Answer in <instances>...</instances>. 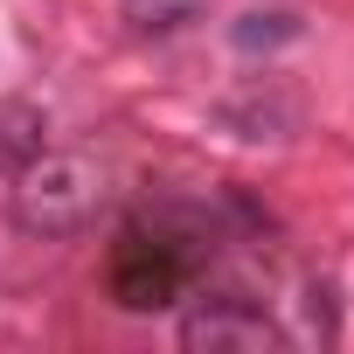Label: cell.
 Segmentation results:
<instances>
[{
  "mask_svg": "<svg viewBox=\"0 0 354 354\" xmlns=\"http://www.w3.org/2000/svg\"><path fill=\"white\" fill-rule=\"evenodd\" d=\"M104 167L84 160V153H35L28 167L8 174V216L28 230V236H77L97 223L104 209Z\"/></svg>",
  "mask_w": 354,
  "mask_h": 354,
  "instance_id": "6da1fadb",
  "label": "cell"
},
{
  "mask_svg": "<svg viewBox=\"0 0 354 354\" xmlns=\"http://www.w3.org/2000/svg\"><path fill=\"white\" fill-rule=\"evenodd\" d=\"M188 271H195V250H188L181 236L132 230V236L111 250V299H118L125 313H160V306L181 299Z\"/></svg>",
  "mask_w": 354,
  "mask_h": 354,
  "instance_id": "7a4b0ae2",
  "label": "cell"
},
{
  "mask_svg": "<svg viewBox=\"0 0 354 354\" xmlns=\"http://www.w3.org/2000/svg\"><path fill=\"white\" fill-rule=\"evenodd\" d=\"M181 347L188 354H202V347L209 354H264V347H285V333L264 319V306H250L236 292H216L181 319Z\"/></svg>",
  "mask_w": 354,
  "mask_h": 354,
  "instance_id": "3957f363",
  "label": "cell"
},
{
  "mask_svg": "<svg viewBox=\"0 0 354 354\" xmlns=\"http://www.w3.org/2000/svg\"><path fill=\"white\" fill-rule=\"evenodd\" d=\"M236 139H285L292 132V118H299V104L278 91V84H257V91H243V97H230L223 111H216Z\"/></svg>",
  "mask_w": 354,
  "mask_h": 354,
  "instance_id": "277c9868",
  "label": "cell"
},
{
  "mask_svg": "<svg viewBox=\"0 0 354 354\" xmlns=\"http://www.w3.org/2000/svg\"><path fill=\"white\" fill-rule=\"evenodd\" d=\"M42 139H49V125H42V111H35V104L0 97V181H8L15 167H28V160L42 153Z\"/></svg>",
  "mask_w": 354,
  "mask_h": 354,
  "instance_id": "5b68a950",
  "label": "cell"
},
{
  "mask_svg": "<svg viewBox=\"0 0 354 354\" xmlns=\"http://www.w3.org/2000/svg\"><path fill=\"white\" fill-rule=\"evenodd\" d=\"M209 0H125V28L132 35H174V28H188L202 21Z\"/></svg>",
  "mask_w": 354,
  "mask_h": 354,
  "instance_id": "8992f818",
  "label": "cell"
},
{
  "mask_svg": "<svg viewBox=\"0 0 354 354\" xmlns=\"http://www.w3.org/2000/svg\"><path fill=\"white\" fill-rule=\"evenodd\" d=\"M292 35H299V21H292V15H243V21L230 28V42H236V49H250V56H257V49H278V42H292Z\"/></svg>",
  "mask_w": 354,
  "mask_h": 354,
  "instance_id": "52a82bcc",
  "label": "cell"
}]
</instances>
